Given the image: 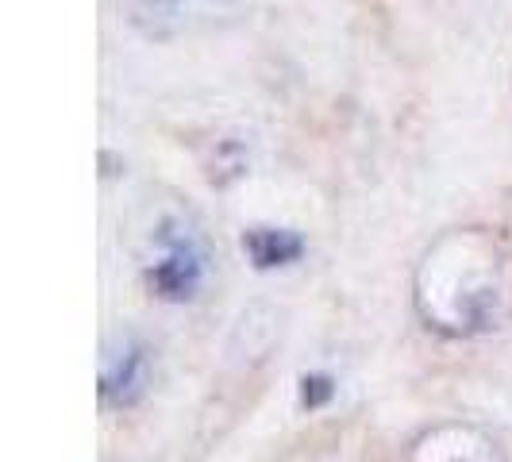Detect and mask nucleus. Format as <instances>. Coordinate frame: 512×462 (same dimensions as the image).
<instances>
[{
    "instance_id": "3",
    "label": "nucleus",
    "mask_w": 512,
    "mask_h": 462,
    "mask_svg": "<svg viewBox=\"0 0 512 462\" xmlns=\"http://www.w3.org/2000/svg\"><path fill=\"white\" fill-rule=\"evenodd\" d=\"M405 462H509L501 443L474 424H439L412 443Z\"/></svg>"
},
{
    "instance_id": "4",
    "label": "nucleus",
    "mask_w": 512,
    "mask_h": 462,
    "mask_svg": "<svg viewBox=\"0 0 512 462\" xmlns=\"http://www.w3.org/2000/svg\"><path fill=\"white\" fill-rule=\"evenodd\" d=\"M147 378H151V359H147V347L139 339H116L104 347L101 362V397L108 405H135L143 393H147Z\"/></svg>"
},
{
    "instance_id": "1",
    "label": "nucleus",
    "mask_w": 512,
    "mask_h": 462,
    "mask_svg": "<svg viewBox=\"0 0 512 462\" xmlns=\"http://www.w3.org/2000/svg\"><path fill=\"white\" fill-rule=\"evenodd\" d=\"M416 312L443 335L493 332L512 305L509 258L486 231H451L416 270Z\"/></svg>"
},
{
    "instance_id": "5",
    "label": "nucleus",
    "mask_w": 512,
    "mask_h": 462,
    "mask_svg": "<svg viewBox=\"0 0 512 462\" xmlns=\"http://www.w3.org/2000/svg\"><path fill=\"white\" fill-rule=\"evenodd\" d=\"M243 251L255 258L258 270H274V266H289L293 258H301L305 243L301 235L285 228H251L243 235Z\"/></svg>"
},
{
    "instance_id": "6",
    "label": "nucleus",
    "mask_w": 512,
    "mask_h": 462,
    "mask_svg": "<svg viewBox=\"0 0 512 462\" xmlns=\"http://www.w3.org/2000/svg\"><path fill=\"white\" fill-rule=\"evenodd\" d=\"M131 20L143 27L147 35H166L170 24H178L185 12V0H131Z\"/></svg>"
},
{
    "instance_id": "2",
    "label": "nucleus",
    "mask_w": 512,
    "mask_h": 462,
    "mask_svg": "<svg viewBox=\"0 0 512 462\" xmlns=\"http://www.w3.org/2000/svg\"><path fill=\"white\" fill-rule=\"evenodd\" d=\"M143 274L154 297L162 301H193L208 278V251L205 239L193 224L181 216H162L147 235V255Z\"/></svg>"
}]
</instances>
